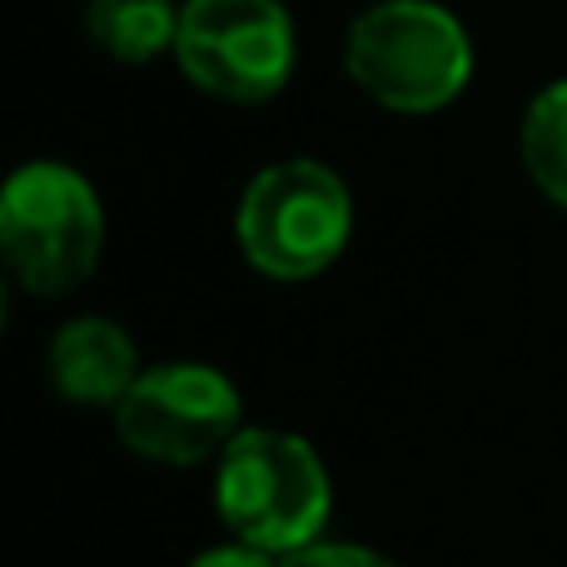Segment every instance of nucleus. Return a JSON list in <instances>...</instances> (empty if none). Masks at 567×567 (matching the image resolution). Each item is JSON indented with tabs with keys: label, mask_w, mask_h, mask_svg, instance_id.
<instances>
[{
	"label": "nucleus",
	"mask_w": 567,
	"mask_h": 567,
	"mask_svg": "<svg viewBox=\"0 0 567 567\" xmlns=\"http://www.w3.org/2000/svg\"><path fill=\"white\" fill-rule=\"evenodd\" d=\"M284 567H399V563L383 558V553H373V548H359V543H329V538H319V543H309V548L289 553Z\"/></svg>",
	"instance_id": "obj_10"
},
{
	"label": "nucleus",
	"mask_w": 567,
	"mask_h": 567,
	"mask_svg": "<svg viewBox=\"0 0 567 567\" xmlns=\"http://www.w3.org/2000/svg\"><path fill=\"white\" fill-rule=\"evenodd\" d=\"M343 65L383 110L433 115L463 95L473 45L458 20L433 0H379L349 25Z\"/></svg>",
	"instance_id": "obj_2"
},
{
	"label": "nucleus",
	"mask_w": 567,
	"mask_h": 567,
	"mask_svg": "<svg viewBox=\"0 0 567 567\" xmlns=\"http://www.w3.org/2000/svg\"><path fill=\"white\" fill-rule=\"evenodd\" d=\"M245 429V393L225 369L195 359L140 369L115 403V433L130 453L165 468H199L219 458Z\"/></svg>",
	"instance_id": "obj_5"
},
{
	"label": "nucleus",
	"mask_w": 567,
	"mask_h": 567,
	"mask_svg": "<svg viewBox=\"0 0 567 567\" xmlns=\"http://www.w3.org/2000/svg\"><path fill=\"white\" fill-rule=\"evenodd\" d=\"M105 249V209L80 169L35 159L0 189V255L40 299L80 289Z\"/></svg>",
	"instance_id": "obj_3"
},
{
	"label": "nucleus",
	"mask_w": 567,
	"mask_h": 567,
	"mask_svg": "<svg viewBox=\"0 0 567 567\" xmlns=\"http://www.w3.org/2000/svg\"><path fill=\"white\" fill-rule=\"evenodd\" d=\"M189 567H284V558H275V553H259L249 548V543H225V548H205Z\"/></svg>",
	"instance_id": "obj_11"
},
{
	"label": "nucleus",
	"mask_w": 567,
	"mask_h": 567,
	"mask_svg": "<svg viewBox=\"0 0 567 567\" xmlns=\"http://www.w3.org/2000/svg\"><path fill=\"white\" fill-rule=\"evenodd\" d=\"M518 150H523V165H528L533 185L558 209H567V80L548 85L528 105Z\"/></svg>",
	"instance_id": "obj_9"
},
{
	"label": "nucleus",
	"mask_w": 567,
	"mask_h": 567,
	"mask_svg": "<svg viewBox=\"0 0 567 567\" xmlns=\"http://www.w3.org/2000/svg\"><path fill=\"white\" fill-rule=\"evenodd\" d=\"M85 30L110 60L145 65V60L175 50L179 10L169 0H90Z\"/></svg>",
	"instance_id": "obj_8"
},
{
	"label": "nucleus",
	"mask_w": 567,
	"mask_h": 567,
	"mask_svg": "<svg viewBox=\"0 0 567 567\" xmlns=\"http://www.w3.org/2000/svg\"><path fill=\"white\" fill-rule=\"evenodd\" d=\"M175 55L189 85L259 105L289 85L293 20L279 0H185Z\"/></svg>",
	"instance_id": "obj_6"
},
{
	"label": "nucleus",
	"mask_w": 567,
	"mask_h": 567,
	"mask_svg": "<svg viewBox=\"0 0 567 567\" xmlns=\"http://www.w3.org/2000/svg\"><path fill=\"white\" fill-rule=\"evenodd\" d=\"M215 508L239 543L289 558L323 538L333 483L309 439L245 423L215 458Z\"/></svg>",
	"instance_id": "obj_1"
},
{
	"label": "nucleus",
	"mask_w": 567,
	"mask_h": 567,
	"mask_svg": "<svg viewBox=\"0 0 567 567\" xmlns=\"http://www.w3.org/2000/svg\"><path fill=\"white\" fill-rule=\"evenodd\" d=\"M245 259L269 279H313L343 255L353 235L349 185L319 159H279L249 179L235 209Z\"/></svg>",
	"instance_id": "obj_4"
},
{
	"label": "nucleus",
	"mask_w": 567,
	"mask_h": 567,
	"mask_svg": "<svg viewBox=\"0 0 567 567\" xmlns=\"http://www.w3.org/2000/svg\"><path fill=\"white\" fill-rule=\"evenodd\" d=\"M140 379V353L120 323L85 313L70 319L50 343V383L60 399L90 403V409H115L125 389Z\"/></svg>",
	"instance_id": "obj_7"
}]
</instances>
